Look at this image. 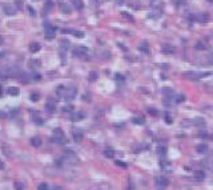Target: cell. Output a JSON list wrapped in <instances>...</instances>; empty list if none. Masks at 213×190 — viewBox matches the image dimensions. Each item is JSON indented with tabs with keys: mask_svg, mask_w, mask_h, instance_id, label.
Returning a JSON list of instances; mask_svg holds the SVG:
<instances>
[{
	"mask_svg": "<svg viewBox=\"0 0 213 190\" xmlns=\"http://www.w3.org/2000/svg\"><path fill=\"white\" fill-rule=\"evenodd\" d=\"M56 93L59 94L60 97H63L64 100L69 101V100H73L75 96L77 93L76 86H64V85H59L57 89H56Z\"/></svg>",
	"mask_w": 213,
	"mask_h": 190,
	"instance_id": "obj_1",
	"label": "cell"
},
{
	"mask_svg": "<svg viewBox=\"0 0 213 190\" xmlns=\"http://www.w3.org/2000/svg\"><path fill=\"white\" fill-rule=\"evenodd\" d=\"M52 140L56 144H64L65 142V136H64V132L61 129H55L52 133Z\"/></svg>",
	"mask_w": 213,
	"mask_h": 190,
	"instance_id": "obj_2",
	"label": "cell"
},
{
	"mask_svg": "<svg viewBox=\"0 0 213 190\" xmlns=\"http://www.w3.org/2000/svg\"><path fill=\"white\" fill-rule=\"evenodd\" d=\"M73 53L76 57H80V59H88V53H89V51H88V48H85V47H77V48L73 49Z\"/></svg>",
	"mask_w": 213,
	"mask_h": 190,
	"instance_id": "obj_3",
	"label": "cell"
},
{
	"mask_svg": "<svg viewBox=\"0 0 213 190\" xmlns=\"http://www.w3.org/2000/svg\"><path fill=\"white\" fill-rule=\"evenodd\" d=\"M45 109L48 113H55L56 112V100L53 97H48L47 102H45Z\"/></svg>",
	"mask_w": 213,
	"mask_h": 190,
	"instance_id": "obj_4",
	"label": "cell"
},
{
	"mask_svg": "<svg viewBox=\"0 0 213 190\" xmlns=\"http://www.w3.org/2000/svg\"><path fill=\"white\" fill-rule=\"evenodd\" d=\"M56 35V28L52 27V25H45V39L47 40H52Z\"/></svg>",
	"mask_w": 213,
	"mask_h": 190,
	"instance_id": "obj_5",
	"label": "cell"
},
{
	"mask_svg": "<svg viewBox=\"0 0 213 190\" xmlns=\"http://www.w3.org/2000/svg\"><path fill=\"white\" fill-rule=\"evenodd\" d=\"M154 182H156V186L160 187V190L168 186V179L165 178V177H162V176L156 177V178H154Z\"/></svg>",
	"mask_w": 213,
	"mask_h": 190,
	"instance_id": "obj_6",
	"label": "cell"
},
{
	"mask_svg": "<svg viewBox=\"0 0 213 190\" xmlns=\"http://www.w3.org/2000/svg\"><path fill=\"white\" fill-rule=\"evenodd\" d=\"M4 14L8 15V16H12V15H15L16 12H17V9L15 8L13 6H11V4H7V6H4Z\"/></svg>",
	"mask_w": 213,
	"mask_h": 190,
	"instance_id": "obj_7",
	"label": "cell"
},
{
	"mask_svg": "<svg viewBox=\"0 0 213 190\" xmlns=\"http://www.w3.org/2000/svg\"><path fill=\"white\" fill-rule=\"evenodd\" d=\"M73 140L76 142H80L83 140V132L80 130V129H77V128L73 129Z\"/></svg>",
	"mask_w": 213,
	"mask_h": 190,
	"instance_id": "obj_8",
	"label": "cell"
},
{
	"mask_svg": "<svg viewBox=\"0 0 213 190\" xmlns=\"http://www.w3.org/2000/svg\"><path fill=\"white\" fill-rule=\"evenodd\" d=\"M161 49H162V52H165V53H175V47H172V45H169V44H162V47H161Z\"/></svg>",
	"mask_w": 213,
	"mask_h": 190,
	"instance_id": "obj_9",
	"label": "cell"
},
{
	"mask_svg": "<svg viewBox=\"0 0 213 190\" xmlns=\"http://www.w3.org/2000/svg\"><path fill=\"white\" fill-rule=\"evenodd\" d=\"M196 19L199 20L200 23H204V24H205V23H208V20H209V15H208V14H205V12H204V14L197 15V17H196Z\"/></svg>",
	"mask_w": 213,
	"mask_h": 190,
	"instance_id": "obj_10",
	"label": "cell"
},
{
	"mask_svg": "<svg viewBox=\"0 0 213 190\" xmlns=\"http://www.w3.org/2000/svg\"><path fill=\"white\" fill-rule=\"evenodd\" d=\"M85 117V113L84 112H76L72 114V121H80Z\"/></svg>",
	"mask_w": 213,
	"mask_h": 190,
	"instance_id": "obj_11",
	"label": "cell"
},
{
	"mask_svg": "<svg viewBox=\"0 0 213 190\" xmlns=\"http://www.w3.org/2000/svg\"><path fill=\"white\" fill-rule=\"evenodd\" d=\"M40 44L39 43H31L29 44V51L32 52V53H36V52H39L40 51Z\"/></svg>",
	"mask_w": 213,
	"mask_h": 190,
	"instance_id": "obj_12",
	"label": "cell"
},
{
	"mask_svg": "<svg viewBox=\"0 0 213 190\" xmlns=\"http://www.w3.org/2000/svg\"><path fill=\"white\" fill-rule=\"evenodd\" d=\"M194 178H196L197 181H202V179L205 178V171L196 170V171H194Z\"/></svg>",
	"mask_w": 213,
	"mask_h": 190,
	"instance_id": "obj_13",
	"label": "cell"
},
{
	"mask_svg": "<svg viewBox=\"0 0 213 190\" xmlns=\"http://www.w3.org/2000/svg\"><path fill=\"white\" fill-rule=\"evenodd\" d=\"M196 150L199 153H206L208 152V145L206 144H199L196 146Z\"/></svg>",
	"mask_w": 213,
	"mask_h": 190,
	"instance_id": "obj_14",
	"label": "cell"
},
{
	"mask_svg": "<svg viewBox=\"0 0 213 190\" xmlns=\"http://www.w3.org/2000/svg\"><path fill=\"white\" fill-rule=\"evenodd\" d=\"M59 7H60V9H61L63 14H69V12H71V7H69L67 3H60V6Z\"/></svg>",
	"mask_w": 213,
	"mask_h": 190,
	"instance_id": "obj_15",
	"label": "cell"
},
{
	"mask_svg": "<svg viewBox=\"0 0 213 190\" xmlns=\"http://www.w3.org/2000/svg\"><path fill=\"white\" fill-rule=\"evenodd\" d=\"M138 49H140L141 52H144V53H148L149 52V47H148V43L146 41H143V43L138 45Z\"/></svg>",
	"mask_w": 213,
	"mask_h": 190,
	"instance_id": "obj_16",
	"label": "cell"
},
{
	"mask_svg": "<svg viewBox=\"0 0 213 190\" xmlns=\"http://www.w3.org/2000/svg\"><path fill=\"white\" fill-rule=\"evenodd\" d=\"M104 155H105L106 158H113V155H114V150L112 149V148H106V149L104 150Z\"/></svg>",
	"mask_w": 213,
	"mask_h": 190,
	"instance_id": "obj_17",
	"label": "cell"
},
{
	"mask_svg": "<svg viewBox=\"0 0 213 190\" xmlns=\"http://www.w3.org/2000/svg\"><path fill=\"white\" fill-rule=\"evenodd\" d=\"M31 144H32V146L39 148V146H41V140H40L39 137H33V138H31Z\"/></svg>",
	"mask_w": 213,
	"mask_h": 190,
	"instance_id": "obj_18",
	"label": "cell"
},
{
	"mask_svg": "<svg viewBox=\"0 0 213 190\" xmlns=\"http://www.w3.org/2000/svg\"><path fill=\"white\" fill-rule=\"evenodd\" d=\"M19 93H20V91H19V88H16V86L8 88V94H11V96H17Z\"/></svg>",
	"mask_w": 213,
	"mask_h": 190,
	"instance_id": "obj_19",
	"label": "cell"
},
{
	"mask_svg": "<svg viewBox=\"0 0 213 190\" xmlns=\"http://www.w3.org/2000/svg\"><path fill=\"white\" fill-rule=\"evenodd\" d=\"M73 6H75V8H76L77 11H80V9L84 8V4H83L81 0H73Z\"/></svg>",
	"mask_w": 213,
	"mask_h": 190,
	"instance_id": "obj_20",
	"label": "cell"
},
{
	"mask_svg": "<svg viewBox=\"0 0 213 190\" xmlns=\"http://www.w3.org/2000/svg\"><path fill=\"white\" fill-rule=\"evenodd\" d=\"M194 48H196L197 51H204V49H206V45H205V43H202V41H197Z\"/></svg>",
	"mask_w": 213,
	"mask_h": 190,
	"instance_id": "obj_21",
	"label": "cell"
},
{
	"mask_svg": "<svg viewBox=\"0 0 213 190\" xmlns=\"http://www.w3.org/2000/svg\"><path fill=\"white\" fill-rule=\"evenodd\" d=\"M69 32H71L73 36L79 37V39H83V37H84V32H81V31H75V30H71Z\"/></svg>",
	"mask_w": 213,
	"mask_h": 190,
	"instance_id": "obj_22",
	"label": "cell"
},
{
	"mask_svg": "<svg viewBox=\"0 0 213 190\" xmlns=\"http://www.w3.org/2000/svg\"><path fill=\"white\" fill-rule=\"evenodd\" d=\"M132 122L136 124V125H143L145 121H144L143 117H133V118H132Z\"/></svg>",
	"mask_w": 213,
	"mask_h": 190,
	"instance_id": "obj_23",
	"label": "cell"
},
{
	"mask_svg": "<svg viewBox=\"0 0 213 190\" xmlns=\"http://www.w3.org/2000/svg\"><path fill=\"white\" fill-rule=\"evenodd\" d=\"M52 8H53V1L48 0L47 3H45V6H44V9H45V11H51Z\"/></svg>",
	"mask_w": 213,
	"mask_h": 190,
	"instance_id": "obj_24",
	"label": "cell"
},
{
	"mask_svg": "<svg viewBox=\"0 0 213 190\" xmlns=\"http://www.w3.org/2000/svg\"><path fill=\"white\" fill-rule=\"evenodd\" d=\"M68 40H61V51L65 52L67 49H68Z\"/></svg>",
	"mask_w": 213,
	"mask_h": 190,
	"instance_id": "obj_25",
	"label": "cell"
},
{
	"mask_svg": "<svg viewBox=\"0 0 213 190\" xmlns=\"http://www.w3.org/2000/svg\"><path fill=\"white\" fill-rule=\"evenodd\" d=\"M193 124H194V125H199V126H202V125H204V124H205V121H204V120H202V118H200V117H197V118H196V120H194V121H193Z\"/></svg>",
	"mask_w": 213,
	"mask_h": 190,
	"instance_id": "obj_26",
	"label": "cell"
},
{
	"mask_svg": "<svg viewBox=\"0 0 213 190\" xmlns=\"http://www.w3.org/2000/svg\"><path fill=\"white\" fill-rule=\"evenodd\" d=\"M13 187H15V190H24V185L21 182H15Z\"/></svg>",
	"mask_w": 213,
	"mask_h": 190,
	"instance_id": "obj_27",
	"label": "cell"
},
{
	"mask_svg": "<svg viewBox=\"0 0 213 190\" xmlns=\"http://www.w3.org/2000/svg\"><path fill=\"white\" fill-rule=\"evenodd\" d=\"M37 190H49V187H48V185L45 184V182H41V184L37 186Z\"/></svg>",
	"mask_w": 213,
	"mask_h": 190,
	"instance_id": "obj_28",
	"label": "cell"
},
{
	"mask_svg": "<svg viewBox=\"0 0 213 190\" xmlns=\"http://www.w3.org/2000/svg\"><path fill=\"white\" fill-rule=\"evenodd\" d=\"M160 166H161L162 169H170V165L167 162V161H164V160L160 161Z\"/></svg>",
	"mask_w": 213,
	"mask_h": 190,
	"instance_id": "obj_29",
	"label": "cell"
},
{
	"mask_svg": "<svg viewBox=\"0 0 213 190\" xmlns=\"http://www.w3.org/2000/svg\"><path fill=\"white\" fill-rule=\"evenodd\" d=\"M96 78H97V72H95V71H92V72L89 73V81H95Z\"/></svg>",
	"mask_w": 213,
	"mask_h": 190,
	"instance_id": "obj_30",
	"label": "cell"
},
{
	"mask_svg": "<svg viewBox=\"0 0 213 190\" xmlns=\"http://www.w3.org/2000/svg\"><path fill=\"white\" fill-rule=\"evenodd\" d=\"M39 94H36V93H32L31 94V101H33V102H36V101H39Z\"/></svg>",
	"mask_w": 213,
	"mask_h": 190,
	"instance_id": "obj_31",
	"label": "cell"
},
{
	"mask_svg": "<svg viewBox=\"0 0 213 190\" xmlns=\"http://www.w3.org/2000/svg\"><path fill=\"white\" fill-rule=\"evenodd\" d=\"M159 154H161V155H165V154H167V149H165L164 146L159 148Z\"/></svg>",
	"mask_w": 213,
	"mask_h": 190,
	"instance_id": "obj_32",
	"label": "cell"
},
{
	"mask_svg": "<svg viewBox=\"0 0 213 190\" xmlns=\"http://www.w3.org/2000/svg\"><path fill=\"white\" fill-rule=\"evenodd\" d=\"M184 100H185V96H183V94H181V96H177V99H176V102H177V104H180V102H183Z\"/></svg>",
	"mask_w": 213,
	"mask_h": 190,
	"instance_id": "obj_33",
	"label": "cell"
},
{
	"mask_svg": "<svg viewBox=\"0 0 213 190\" xmlns=\"http://www.w3.org/2000/svg\"><path fill=\"white\" fill-rule=\"evenodd\" d=\"M165 122H167V124H172V117H170L168 113L165 114Z\"/></svg>",
	"mask_w": 213,
	"mask_h": 190,
	"instance_id": "obj_34",
	"label": "cell"
},
{
	"mask_svg": "<svg viewBox=\"0 0 213 190\" xmlns=\"http://www.w3.org/2000/svg\"><path fill=\"white\" fill-rule=\"evenodd\" d=\"M116 163L117 166H120V168H127V163H124V162H121V161H116Z\"/></svg>",
	"mask_w": 213,
	"mask_h": 190,
	"instance_id": "obj_35",
	"label": "cell"
},
{
	"mask_svg": "<svg viewBox=\"0 0 213 190\" xmlns=\"http://www.w3.org/2000/svg\"><path fill=\"white\" fill-rule=\"evenodd\" d=\"M33 121H35L36 124H39V125H41V124H43L41 117H33Z\"/></svg>",
	"mask_w": 213,
	"mask_h": 190,
	"instance_id": "obj_36",
	"label": "cell"
},
{
	"mask_svg": "<svg viewBox=\"0 0 213 190\" xmlns=\"http://www.w3.org/2000/svg\"><path fill=\"white\" fill-rule=\"evenodd\" d=\"M27 8H28V11H29V15H31V16H35V15H36V14H35V11H33V8H32V7H29V6H28V7H27Z\"/></svg>",
	"mask_w": 213,
	"mask_h": 190,
	"instance_id": "obj_37",
	"label": "cell"
},
{
	"mask_svg": "<svg viewBox=\"0 0 213 190\" xmlns=\"http://www.w3.org/2000/svg\"><path fill=\"white\" fill-rule=\"evenodd\" d=\"M122 16H124V17H127V19H129L130 22H133V17L130 16V15H127V14H125V12H122Z\"/></svg>",
	"mask_w": 213,
	"mask_h": 190,
	"instance_id": "obj_38",
	"label": "cell"
},
{
	"mask_svg": "<svg viewBox=\"0 0 213 190\" xmlns=\"http://www.w3.org/2000/svg\"><path fill=\"white\" fill-rule=\"evenodd\" d=\"M71 110H72V107H71V105H69V107H65V108H64V112H71Z\"/></svg>",
	"mask_w": 213,
	"mask_h": 190,
	"instance_id": "obj_39",
	"label": "cell"
},
{
	"mask_svg": "<svg viewBox=\"0 0 213 190\" xmlns=\"http://www.w3.org/2000/svg\"><path fill=\"white\" fill-rule=\"evenodd\" d=\"M33 78H35V80H40L41 77H40V75H39V73H37V75L35 73V75H33Z\"/></svg>",
	"mask_w": 213,
	"mask_h": 190,
	"instance_id": "obj_40",
	"label": "cell"
},
{
	"mask_svg": "<svg viewBox=\"0 0 213 190\" xmlns=\"http://www.w3.org/2000/svg\"><path fill=\"white\" fill-rule=\"evenodd\" d=\"M3 168H4V163H3V161H1V160H0V170H1V169H3Z\"/></svg>",
	"mask_w": 213,
	"mask_h": 190,
	"instance_id": "obj_41",
	"label": "cell"
},
{
	"mask_svg": "<svg viewBox=\"0 0 213 190\" xmlns=\"http://www.w3.org/2000/svg\"><path fill=\"white\" fill-rule=\"evenodd\" d=\"M1 117H5V113H3V112H0V118Z\"/></svg>",
	"mask_w": 213,
	"mask_h": 190,
	"instance_id": "obj_42",
	"label": "cell"
},
{
	"mask_svg": "<svg viewBox=\"0 0 213 190\" xmlns=\"http://www.w3.org/2000/svg\"><path fill=\"white\" fill-rule=\"evenodd\" d=\"M206 1H209V3H213V0H206Z\"/></svg>",
	"mask_w": 213,
	"mask_h": 190,
	"instance_id": "obj_43",
	"label": "cell"
},
{
	"mask_svg": "<svg viewBox=\"0 0 213 190\" xmlns=\"http://www.w3.org/2000/svg\"><path fill=\"white\" fill-rule=\"evenodd\" d=\"M0 94H1V86H0Z\"/></svg>",
	"mask_w": 213,
	"mask_h": 190,
	"instance_id": "obj_44",
	"label": "cell"
},
{
	"mask_svg": "<svg viewBox=\"0 0 213 190\" xmlns=\"http://www.w3.org/2000/svg\"><path fill=\"white\" fill-rule=\"evenodd\" d=\"M0 44H1V37H0Z\"/></svg>",
	"mask_w": 213,
	"mask_h": 190,
	"instance_id": "obj_45",
	"label": "cell"
}]
</instances>
